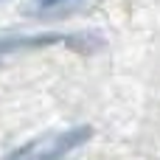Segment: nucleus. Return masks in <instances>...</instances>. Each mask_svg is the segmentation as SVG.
I'll use <instances>...</instances> for the list:
<instances>
[{
  "mask_svg": "<svg viewBox=\"0 0 160 160\" xmlns=\"http://www.w3.org/2000/svg\"><path fill=\"white\" fill-rule=\"evenodd\" d=\"M90 138H93L90 127H73V129H62V132H48V135H39V138L28 141L25 146L6 155L3 160H62L73 149H79L82 143H87Z\"/></svg>",
  "mask_w": 160,
  "mask_h": 160,
  "instance_id": "obj_1",
  "label": "nucleus"
},
{
  "mask_svg": "<svg viewBox=\"0 0 160 160\" xmlns=\"http://www.w3.org/2000/svg\"><path fill=\"white\" fill-rule=\"evenodd\" d=\"M53 45H70L73 51L90 53L96 51L101 42L93 34H56V31H42V34H11L0 39V59L6 56H17V53H28V51H42V48H53Z\"/></svg>",
  "mask_w": 160,
  "mask_h": 160,
  "instance_id": "obj_2",
  "label": "nucleus"
},
{
  "mask_svg": "<svg viewBox=\"0 0 160 160\" xmlns=\"http://www.w3.org/2000/svg\"><path fill=\"white\" fill-rule=\"evenodd\" d=\"M62 3H68V0H28V14H34V11H51V8H59Z\"/></svg>",
  "mask_w": 160,
  "mask_h": 160,
  "instance_id": "obj_3",
  "label": "nucleus"
},
{
  "mask_svg": "<svg viewBox=\"0 0 160 160\" xmlns=\"http://www.w3.org/2000/svg\"><path fill=\"white\" fill-rule=\"evenodd\" d=\"M0 3H6V0H0Z\"/></svg>",
  "mask_w": 160,
  "mask_h": 160,
  "instance_id": "obj_4",
  "label": "nucleus"
}]
</instances>
